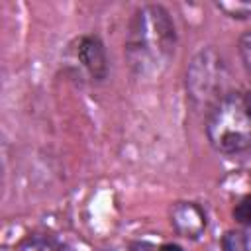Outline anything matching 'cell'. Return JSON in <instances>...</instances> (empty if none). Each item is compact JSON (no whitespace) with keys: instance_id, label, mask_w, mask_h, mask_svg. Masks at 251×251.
Segmentation results:
<instances>
[{"instance_id":"cell-3","label":"cell","mask_w":251,"mask_h":251,"mask_svg":"<svg viewBox=\"0 0 251 251\" xmlns=\"http://www.w3.org/2000/svg\"><path fill=\"white\" fill-rule=\"evenodd\" d=\"M173 224L178 231L186 233L188 237H198L206 226L204 214L194 204H180L173 212Z\"/></svg>"},{"instance_id":"cell-6","label":"cell","mask_w":251,"mask_h":251,"mask_svg":"<svg viewBox=\"0 0 251 251\" xmlns=\"http://www.w3.org/2000/svg\"><path fill=\"white\" fill-rule=\"evenodd\" d=\"M222 247H224V251H247V239L241 233L229 231V233H226Z\"/></svg>"},{"instance_id":"cell-5","label":"cell","mask_w":251,"mask_h":251,"mask_svg":"<svg viewBox=\"0 0 251 251\" xmlns=\"http://www.w3.org/2000/svg\"><path fill=\"white\" fill-rule=\"evenodd\" d=\"M218 8L224 10L231 18H247V16H251V2H243V0L218 2Z\"/></svg>"},{"instance_id":"cell-1","label":"cell","mask_w":251,"mask_h":251,"mask_svg":"<svg viewBox=\"0 0 251 251\" xmlns=\"http://www.w3.org/2000/svg\"><path fill=\"white\" fill-rule=\"evenodd\" d=\"M208 139L222 153L251 147V104L237 92L222 96L208 118Z\"/></svg>"},{"instance_id":"cell-2","label":"cell","mask_w":251,"mask_h":251,"mask_svg":"<svg viewBox=\"0 0 251 251\" xmlns=\"http://www.w3.org/2000/svg\"><path fill=\"white\" fill-rule=\"evenodd\" d=\"M133 37H135V45L145 53H161L163 49L171 47V39H173V25L167 18V14L161 8L149 6L143 8L137 18H135V27H133Z\"/></svg>"},{"instance_id":"cell-8","label":"cell","mask_w":251,"mask_h":251,"mask_svg":"<svg viewBox=\"0 0 251 251\" xmlns=\"http://www.w3.org/2000/svg\"><path fill=\"white\" fill-rule=\"evenodd\" d=\"M233 216H235V220H237V222L251 226V194H249V196H245V198L235 206Z\"/></svg>"},{"instance_id":"cell-9","label":"cell","mask_w":251,"mask_h":251,"mask_svg":"<svg viewBox=\"0 0 251 251\" xmlns=\"http://www.w3.org/2000/svg\"><path fill=\"white\" fill-rule=\"evenodd\" d=\"M159 251H182L178 245H173V243H167V245H163Z\"/></svg>"},{"instance_id":"cell-7","label":"cell","mask_w":251,"mask_h":251,"mask_svg":"<svg viewBox=\"0 0 251 251\" xmlns=\"http://www.w3.org/2000/svg\"><path fill=\"white\" fill-rule=\"evenodd\" d=\"M239 55H241L245 73L251 78V31H247V33L241 35V39H239Z\"/></svg>"},{"instance_id":"cell-4","label":"cell","mask_w":251,"mask_h":251,"mask_svg":"<svg viewBox=\"0 0 251 251\" xmlns=\"http://www.w3.org/2000/svg\"><path fill=\"white\" fill-rule=\"evenodd\" d=\"M78 57L82 61V65L94 75V76H102L104 75V51H102V45L92 39V37H86L80 41L78 45Z\"/></svg>"}]
</instances>
